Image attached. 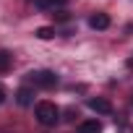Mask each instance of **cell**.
Here are the masks:
<instances>
[{
    "mask_svg": "<svg viewBox=\"0 0 133 133\" xmlns=\"http://www.w3.org/2000/svg\"><path fill=\"white\" fill-rule=\"evenodd\" d=\"M34 115H37V120H39L42 125H55V123L60 120V107H57L55 102H37Z\"/></svg>",
    "mask_w": 133,
    "mask_h": 133,
    "instance_id": "1",
    "label": "cell"
},
{
    "mask_svg": "<svg viewBox=\"0 0 133 133\" xmlns=\"http://www.w3.org/2000/svg\"><path fill=\"white\" fill-rule=\"evenodd\" d=\"M29 81H31L34 86H39V89H52V86H57V76H55L52 71H31V73H29Z\"/></svg>",
    "mask_w": 133,
    "mask_h": 133,
    "instance_id": "2",
    "label": "cell"
},
{
    "mask_svg": "<svg viewBox=\"0 0 133 133\" xmlns=\"http://www.w3.org/2000/svg\"><path fill=\"white\" fill-rule=\"evenodd\" d=\"M97 115H112V102L110 99H104V97H89V102H86Z\"/></svg>",
    "mask_w": 133,
    "mask_h": 133,
    "instance_id": "3",
    "label": "cell"
},
{
    "mask_svg": "<svg viewBox=\"0 0 133 133\" xmlns=\"http://www.w3.org/2000/svg\"><path fill=\"white\" fill-rule=\"evenodd\" d=\"M89 26L97 29V31H104V29H110V16L102 13V11H97V13L89 16Z\"/></svg>",
    "mask_w": 133,
    "mask_h": 133,
    "instance_id": "4",
    "label": "cell"
},
{
    "mask_svg": "<svg viewBox=\"0 0 133 133\" xmlns=\"http://www.w3.org/2000/svg\"><path fill=\"white\" fill-rule=\"evenodd\" d=\"M16 102H18L21 107L34 104V89H31V86H21V89L16 91Z\"/></svg>",
    "mask_w": 133,
    "mask_h": 133,
    "instance_id": "5",
    "label": "cell"
},
{
    "mask_svg": "<svg viewBox=\"0 0 133 133\" xmlns=\"http://www.w3.org/2000/svg\"><path fill=\"white\" fill-rule=\"evenodd\" d=\"M78 133H102V123L99 120H84L78 125Z\"/></svg>",
    "mask_w": 133,
    "mask_h": 133,
    "instance_id": "6",
    "label": "cell"
},
{
    "mask_svg": "<svg viewBox=\"0 0 133 133\" xmlns=\"http://www.w3.org/2000/svg\"><path fill=\"white\" fill-rule=\"evenodd\" d=\"M11 60H13V55H11V52L0 50V71H8V68H11Z\"/></svg>",
    "mask_w": 133,
    "mask_h": 133,
    "instance_id": "7",
    "label": "cell"
},
{
    "mask_svg": "<svg viewBox=\"0 0 133 133\" xmlns=\"http://www.w3.org/2000/svg\"><path fill=\"white\" fill-rule=\"evenodd\" d=\"M34 34H37L39 39H52V37H55V29H52V26H42V29H37Z\"/></svg>",
    "mask_w": 133,
    "mask_h": 133,
    "instance_id": "8",
    "label": "cell"
},
{
    "mask_svg": "<svg viewBox=\"0 0 133 133\" xmlns=\"http://www.w3.org/2000/svg\"><path fill=\"white\" fill-rule=\"evenodd\" d=\"M34 5H37L39 11H55V8H52V3H50V0H34Z\"/></svg>",
    "mask_w": 133,
    "mask_h": 133,
    "instance_id": "9",
    "label": "cell"
},
{
    "mask_svg": "<svg viewBox=\"0 0 133 133\" xmlns=\"http://www.w3.org/2000/svg\"><path fill=\"white\" fill-rule=\"evenodd\" d=\"M52 16H55L57 21H68V18H71V16H68V13H65V11H57V13H52Z\"/></svg>",
    "mask_w": 133,
    "mask_h": 133,
    "instance_id": "10",
    "label": "cell"
},
{
    "mask_svg": "<svg viewBox=\"0 0 133 133\" xmlns=\"http://www.w3.org/2000/svg\"><path fill=\"white\" fill-rule=\"evenodd\" d=\"M117 133H133V128L125 125V123H120V125H117Z\"/></svg>",
    "mask_w": 133,
    "mask_h": 133,
    "instance_id": "11",
    "label": "cell"
},
{
    "mask_svg": "<svg viewBox=\"0 0 133 133\" xmlns=\"http://www.w3.org/2000/svg\"><path fill=\"white\" fill-rule=\"evenodd\" d=\"M50 3H52V8H57V5H65L68 0H50Z\"/></svg>",
    "mask_w": 133,
    "mask_h": 133,
    "instance_id": "12",
    "label": "cell"
},
{
    "mask_svg": "<svg viewBox=\"0 0 133 133\" xmlns=\"http://www.w3.org/2000/svg\"><path fill=\"white\" fill-rule=\"evenodd\" d=\"M125 65H128V68H130V71H133V55H130V57H128V60H125Z\"/></svg>",
    "mask_w": 133,
    "mask_h": 133,
    "instance_id": "13",
    "label": "cell"
},
{
    "mask_svg": "<svg viewBox=\"0 0 133 133\" xmlns=\"http://www.w3.org/2000/svg\"><path fill=\"white\" fill-rule=\"evenodd\" d=\"M3 102H5V91H3V89H0V104H3Z\"/></svg>",
    "mask_w": 133,
    "mask_h": 133,
    "instance_id": "14",
    "label": "cell"
}]
</instances>
